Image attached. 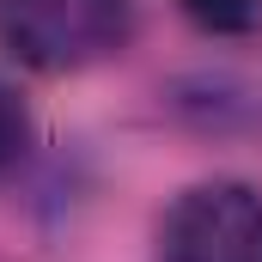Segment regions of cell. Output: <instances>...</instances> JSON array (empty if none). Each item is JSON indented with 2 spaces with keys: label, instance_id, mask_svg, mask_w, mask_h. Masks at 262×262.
Segmentation results:
<instances>
[{
  "label": "cell",
  "instance_id": "1",
  "mask_svg": "<svg viewBox=\"0 0 262 262\" xmlns=\"http://www.w3.org/2000/svg\"><path fill=\"white\" fill-rule=\"evenodd\" d=\"M128 0H0V43L37 73H79L128 43Z\"/></svg>",
  "mask_w": 262,
  "mask_h": 262
},
{
  "label": "cell",
  "instance_id": "2",
  "mask_svg": "<svg viewBox=\"0 0 262 262\" xmlns=\"http://www.w3.org/2000/svg\"><path fill=\"white\" fill-rule=\"evenodd\" d=\"M159 262H262V189L238 177L183 189L159 220Z\"/></svg>",
  "mask_w": 262,
  "mask_h": 262
},
{
  "label": "cell",
  "instance_id": "3",
  "mask_svg": "<svg viewBox=\"0 0 262 262\" xmlns=\"http://www.w3.org/2000/svg\"><path fill=\"white\" fill-rule=\"evenodd\" d=\"M189 12V25L213 31V37H244L262 25V0H177Z\"/></svg>",
  "mask_w": 262,
  "mask_h": 262
},
{
  "label": "cell",
  "instance_id": "4",
  "mask_svg": "<svg viewBox=\"0 0 262 262\" xmlns=\"http://www.w3.org/2000/svg\"><path fill=\"white\" fill-rule=\"evenodd\" d=\"M25 140H31V116H25V98L0 79V171L25 152Z\"/></svg>",
  "mask_w": 262,
  "mask_h": 262
}]
</instances>
